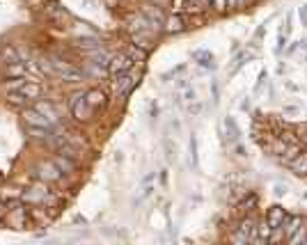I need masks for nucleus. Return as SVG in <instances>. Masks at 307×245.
Segmentation results:
<instances>
[{
	"label": "nucleus",
	"mask_w": 307,
	"mask_h": 245,
	"mask_svg": "<svg viewBox=\"0 0 307 245\" xmlns=\"http://www.w3.org/2000/svg\"><path fill=\"white\" fill-rule=\"evenodd\" d=\"M69 108H71V115L76 119H90L92 112H94V108L87 106L85 94H73L71 101H69Z\"/></svg>",
	"instance_id": "obj_1"
},
{
	"label": "nucleus",
	"mask_w": 307,
	"mask_h": 245,
	"mask_svg": "<svg viewBox=\"0 0 307 245\" xmlns=\"http://www.w3.org/2000/svg\"><path fill=\"white\" fill-rule=\"evenodd\" d=\"M137 83V74H133L131 69L124 71L122 76H119V80L115 83V94H119V97H124V94H128L133 87H135Z\"/></svg>",
	"instance_id": "obj_2"
},
{
	"label": "nucleus",
	"mask_w": 307,
	"mask_h": 245,
	"mask_svg": "<svg viewBox=\"0 0 307 245\" xmlns=\"http://www.w3.org/2000/svg\"><path fill=\"white\" fill-rule=\"evenodd\" d=\"M21 197L25 204H44L46 197H48V190H46L44 183H37V186H32L30 190H25Z\"/></svg>",
	"instance_id": "obj_3"
},
{
	"label": "nucleus",
	"mask_w": 307,
	"mask_h": 245,
	"mask_svg": "<svg viewBox=\"0 0 307 245\" xmlns=\"http://www.w3.org/2000/svg\"><path fill=\"white\" fill-rule=\"evenodd\" d=\"M108 67H110V74H124V71H128L133 67V57L131 55H117L108 62Z\"/></svg>",
	"instance_id": "obj_4"
},
{
	"label": "nucleus",
	"mask_w": 307,
	"mask_h": 245,
	"mask_svg": "<svg viewBox=\"0 0 307 245\" xmlns=\"http://www.w3.org/2000/svg\"><path fill=\"white\" fill-rule=\"evenodd\" d=\"M25 124L27 126H41V129H50V121L46 119L44 115H41L37 108H30V110H25Z\"/></svg>",
	"instance_id": "obj_5"
},
{
	"label": "nucleus",
	"mask_w": 307,
	"mask_h": 245,
	"mask_svg": "<svg viewBox=\"0 0 307 245\" xmlns=\"http://www.w3.org/2000/svg\"><path fill=\"white\" fill-rule=\"evenodd\" d=\"M39 179L41 181H58L60 179V170L55 163H41L39 165Z\"/></svg>",
	"instance_id": "obj_6"
},
{
	"label": "nucleus",
	"mask_w": 307,
	"mask_h": 245,
	"mask_svg": "<svg viewBox=\"0 0 307 245\" xmlns=\"http://www.w3.org/2000/svg\"><path fill=\"white\" fill-rule=\"evenodd\" d=\"M35 108H37V110L41 112V115L46 117V119L50 121V124H55V121H58V110H55V108L50 106L48 101H39V103H37Z\"/></svg>",
	"instance_id": "obj_7"
},
{
	"label": "nucleus",
	"mask_w": 307,
	"mask_h": 245,
	"mask_svg": "<svg viewBox=\"0 0 307 245\" xmlns=\"http://www.w3.org/2000/svg\"><path fill=\"white\" fill-rule=\"evenodd\" d=\"M18 92L23 94V97L27 99V101H32V99H39V94H41V87L37 83H23L21 85V89Z\"/></svg>",
	"instance_id": "obj_8"
},
{
	"label": "nucleus",
	"mask_w": 307,
	"mask_h": 245,
	"mask_svg": "<svg viewBox=\"0 0 307 245\" xmlns=\"http://www.w3.org/2000/svg\"><path fill=\"white\" fill-rule=\"evenodd\" d=\"M23 220H25V211L23 208H18V206H14L12 211H7V222H12L14 227H23Z\"/></svg>",
	"instance_id": "obj_9"
},
{
	"label": "nucleus",
	"mask_w": 307,
	"mask_h": 245,
	"mask_svg": "<svg viewBox=\"0 0 307 245\" xmlns=\"http://www.w3.org/2000/svg\"><path fill=\"white\" fill-rule=\"evenodd\" d=\"M53 163H55V165H58V170H60V172H64V174H71V172L76 170V163H73V161H69L67 156H58Z\"/></svg>",
	"instance_id": "obj_10"
},
{
	"label": "nucleus",
	"mask_w": 307,
	"mask_h": 245,
	"mask_svg": "<svg viewBox=\"0 0 307 245\" xmlns=\"http://www.w3.org/2000/svg\"><path fill=\"white\" fill-rule=\"evenodd\" d=\"M85 101H87V106H92L96 110L99 106H103V94H101L99 89H90V92L85 94Z\"/></svg>",
	"instance_id": "obj_11"
},
{
	"label": "nucleus",
	"mask_w": 307,
	"mask_h": 245,
	"mask_svg": "<svg viewBox=\"0 0 307 245\" xmlns=\"http://www.w3.org/2000/svg\"><path fill=\"white\" fill-rule=\"evenodd\" d=\"M7 76L9 78H23V76H25V65H23V62H12V65L7 67Z\"/></svg>",
	"instance_id": "obj_12"
},
{
	"label": "nucleus",
	"mask_w": 307,
	"mask_h": 245,
	"mask_svg": "<svg viewBox=\"0 0 307 245\" xmlns=\"http://www.w3.org/2000/svg\"><path fill=\"white\" fill-rule=\"evenodd\" d=\"M46 14H48L50 19H62V16H64V10H62V7H58L55 3H50V5L46 7Z\"/></svg>",
	"instance_id": "obj_13"
},
{
	"label": "nucleus",
	"mask_w": 307,
	"mask_h": 245,
	"mask_svg": "<svg viewBox=\"0 0 307 245\" xmlns=\"http://www.w3.org/2000/svg\"><path fill=\"white\" fill-rule=\"evenodd\" d=\"M9 103H14V106H23V103H25L27 101V99L25 97H23V94L21 92H18V89H12V92H9Z\"/></svg>",
	"instance_id": "obj_14"
},
{
	"label": "nucleus",
	"mask_w": 307,
	"mask_h": 245,
	"mask_svg": "<svg viewBox=\"0 0 307 245\" xmlns=\"http://www.w3.org/2000/svg\"><path fill=\"white\" fill-rule=\"evenodd\" d=\"M21 190L18 188H5V190H0V199H12V197H21Z\"/></svg>",
	"instance_id": "obj_15"
},
{
	"label": "nucleus",
	"mask_w": 307,
	"mask_h": 245,
	"mask_svg": "<svg viewBox=\"0 0 307 245\" xmlns=\"http://www.w3.org/2000/svg\"><path fill=\"white\" fill-rule=\"evenodd\" d=\"M3 218H7V208H5V204L0 202V220H3Z\"/></svg>",
	"instance_id": "obj_16"
}]
</instances>
